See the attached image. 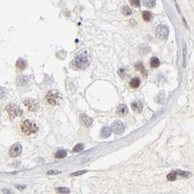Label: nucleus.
I'll return each mask as SVG.
<instances>
[{
    "mask_svg": "<svg viewBox=\"0 0 194 194\" xmlns=\"http://www.w3.org/2000/svg\"><path fill=\"white\" fill-rule=\"evenodd\" d=\"M21 151H23V148H21V144L15 143L11 147V148L9 150V156L11 158H16L21 153Z\"/></svg>",
    "mask_w": 194,
    "mask_h": 194,
    "instance_id": "0eeeda50",
    "label": "nucleus"
},
{
    "mask_svg": "<svg viewBox=\"0 0 194 194\" xmlns=\"http://www.w3.org/2000/svg\"><path fill=\"white\" fill-rule=\"evenodd\" d=\"M56 190L59 193H69L70 192V190L68 188H63V187H59V188H56Z\"/></svg>",
    "mask_w": 194,
    "mask_h": 194,
    "instance_id": "5701e85b",
    "label": "nucleus"
},
{
    "mask_svg": "<svg viewBox=\"0 0 194 194\" xmlns=\"http://www.w3.org/2000/svg\"><path fill=\"white\" fill-rule=\"evenodd\" d=\"M59 172H55V171H48V175H51V174H58Z\"/></svg>",
    "mask_w": 194,
    "mask_h": 194,
    "instance_id": "cd10ccee",
    "label": "nucleus"
},
{
    "mask_svg": "<svg viewBox=\"0 0 194 194\" xmlns=\"http://www.w3.org/2000/svg\"><path fill=\"white\" fill-rule=\"evenodd\" d=\"M112 131L116 133V134H122L124 132L125 129V125L123 123H122L121 121H116L112 123Z\"/></svg>",
    "mask_w": 194,
    "mask_h": 194,
    "instance_id": "423d86ee",
    "label": "nucleus"
},
{
    "mask_svg": "<svg viewBox=\"0 0 194 194\" xmlns=\"http://www.w3.org/2000/svg\"><path fill=\"white\" fill-rule=\"evenodd\" d=\"M140 85H141V80L139 78H133L130 81V86H131L132 88H133V89L139 88Z\"/></svg>",
    "mask_w": 194,
    "mask_h": 194,
    "instance_id": "2eb2a0df",
    "label": "nucleus"
},
{
    "mask_svg": "<svg viewBox=\"0 0 194 194\" xmlns=\"http://www.w3.org/2000/svg\"><path fill=\"white\" fill-rule=\"evenodd\" d=\"M83 149V144L82 143H78L73 149V152H80Z\"/></svg>",
    "mask_w": 194,
    "mask_h": 194,
    "instance_id": "aec40b11",
    "label": "nucleus"
},
{
    "mask_svg": "<svg viewBox=\"0 0 194 194\" xmlns=\"http://www.w3.org/2000/svg\"><path fill=\"white\" fill-rule=\"evenodd\" d=\"M6 110L8 113L9 117L11 119H14L16 116H20L23 115V111H21V109L20 108L19 106H17L15 105H9V106H7Z\"/></svg>",
    "mask_w": 194,
    "mask_h": 194,
    "instance_id": "20e7f679",
    "label": "nucleus"
},
{
    "mask_svg": "<svg viewBox=\"0 0 194 194\" xmlns=\"http://www.w3.org/2000/svg\"><path fill=\"white\" fill-rule=\"evenodd\" d=\"M5 95H6V91L3 88L0 87V98H2Z\"/></svg>",
    "mask_w": 194,
    "mask_h": 194,
    "instance_id": "bb28decb",
    "label": "nucleus"
},
{
    "mask_svg": "<svg viewBox=\"0 0 194 194\" xmlns=\"http://www.w3.org/2000/svg\"><path fill=\"white\" fill-rule=\"evenodd\" d=\"M24 104L27 106V108L30 110V111H37L39 109V105H38V102L35 101L34 99H31V98H27L24 101Z\"/></svg>",
    "mask_w": 194,
    "mask_h": 194,
    "instance_id": "6e6552de",
    "label": "nucleus"
},
{
    "mask_svg": "<svg viewBox=\"0 0 194 194\" xmlns=\"http://www.w3.org/2000/svg\"><path fill=\"white\" fill-rule=\"evenodd\" d=\"M122 12L124 15H131L133 14V11L129 8V6H123L122 9Z\"/></svg>",
    "mask_w": 194,
    "mask_h": 194,
    "instance_id": "6ab92c4d",
    "label": "nucleus"
},
{
    "mask_svg": "<svg viewBox=\"0 0 194 194\" xmlns=\"http://www.w3.org/2000/svg\"><path fill=\"white\" fill-rule=\"evenodd\" d=\"M160 66V61L158 57H152L150 59V66L152 68H157Z\"/></svg>",
    "mask_w": 194,
    "mask_h": 194,
    "instance_id": "dca6fc26",
    "label": "nucleus"
},
{
    "mask_svg": "<svg viewBox=\"0 0 194 194\" xmlns=\"http://www.w3.org/2000/svg\"><path fill=\"white\" fill-rule=\"evenodd\" d=\"M46 101L49 104V105H52V106H56L59 104V101H60V98H61V96L59 94V92L56 90H51L49 91L47 95H46Z\"/></svg>",
    "mask_w": 194,
    "mask_h": 194,
    "instance_id": "7ed1b4c3",
    "label": "nucleus"
},
{
    "mask_svg": "<svg viewBox=\"0 0 194 194\" xmlns=\"http://www.w3.org/2000/svg\"><path fill=\"white\" fill-rule=\"evenodd\" d=\"M85 173H87V171H85V170H83V171H78V172H75V173L72 174L71 175H72V176H78V175H82L85 174Z\"/></svg>",
    "mask_w": 194,
    "mask_h": 194,
    "instance_id": "393cba45",
    "label": "nucleus"
},
{
    "mask_svg": "<svg viewBox=\"0 0 194 194\" xmlns=\"http://www.w3.org/2000/svg\"><path fill=\"white\" fill-rule=\"evenodd\" d=\"M132 109H133L134 112L138 113V114L141 113V111H142V109H143V105H142V103H141V101H134V102H133V103H132Z\"/></svg>",
    "mask_w": 194,
    "mask_h": 194,
    "instance_id": "9d476101",
    "label": "nucleus"
},
{
    "mask_svg": "<svg viewBox=\"0 0 194 194\" xmlns=\"http://www.w3.org/2000/svg\"><path fill=\"white\" fill-rule=\"evenodd\" d=\"M75 66L79 69H85L90 66V59L86 54H81L74 60Z\"/></svg>",
    "mask_w": 194,
    "mask_h": 194,
    "instance_id": "f03ea898",
    "label": "nucleus"
},
{
    "mask_svg": "<svg viewBox=\"0 0 194 194\" xmlns=\"http://www.w3.org/2000/svg\"><path fill=\"white\" fill-rule=\"evenodd\" d=\"M16 66H17V68L20 69V70H24V69L26 68L27 63H26V62H25L24 59L20 58V59H18V61L16 62Z\"/></svg>",
    "mask_w": 194,
    "mask_h": 194,
    "instance_id": "ddd939ff",
    "label": "nucleus"
},
{
    "mask_svg": "<svg viewBox=\"0 0 194 194\" xmlns=\"http://www.w3.org/2000/svg\"><path fill=\"white\" fill-rule=\"evenodd\" d=\"M156 35L159 39H162V40L166 39L169 35L168 27L165 25H158L156 30Z\"/></svg>",
    "mask_w": 194,
    "mask_h": 194,
    "instance_id": "39448f33",
    "label": "nucleus"
},
{
    "mask_svg": "<svg viewBox=\"0 0 194 194\" xmlns=\"http://www.w3.org/2000/svg\"><path fill=\"white\" fill-rule=\"evenodd\" d=\"M66 156H67V152L64 149H59L55 154L56 158H66Z\"/></svg>",
    "mask_w": 194,
    "mask_h": 194,
    "instance_id": "4468645a",
    "label": "nucleus"
},
{
    "mask_svg": "<svg viewBox=\"0 0 194 194\" xmlns=\"http://www.w3.org/2000/svg\"><path fill=\"white\" fill-rule=\"evenodd\" d=\"M142 18L145 21H149L152 19V14L148 11H144L142 13Z\"/></svg>",
    "mask_w": 194,
    "mask_h": 194,
    "instance_id": "a211bd4d",
    "label": "nucleus"
},
{
    "mask_svg": "<svg viewBox=\"0 0 194 194\" xmlns=\"http://www.w3.org/2000/svg\"><path fill=\"white\" fill-rule=\"evenodd\" d=\"M110 134H111V128L107 127V126H105V127L102 128V130H101V136H102L103 138L109 137Z\"/></svg>",
    "mask_w": 194,
    "mask_h": 194,
    "instance_id": "f8f14e48",
    "label": "nucleus"
},
{
    "mask_svg": "<svg viewBox=\"0 0 194 194\" xmlns=\"http://www.w3.org/2000/svg\"><path fill=\"white\" fill-rule=\"evenodd\" d=\"M142 3L145 6L151 8L156 5V0H142Z\"/></svg>",
    "mask_w": 194,
    "mask_h": 194,
    "instance_id": "f3484780",
    "label": "nucleus"
},
{
    "mask_svg": "<svg viewBox=\"0 0 194 194\" xmlns=\"http://www.w3.org/2000/svg\"><path fill=\"white\" fill-rule=\"evenodd\" d=\"M130 3H131V5H132L133 6H134V7H136V8L140 7V6H141L140 0H130Z\"/></svg>",
    "mask_w": 194,
    "mask_h": 194,
    "instance_id": "b1692460",
    "label": "nucleus"
},
{
    "mask_svg": "<svg viewBox=\"0 0 194 194\" xmlns=\"http://www.w3.org/2000/svg\"><path fill=\"white\" fill-rule=\"evenodd\" d=\"M21 130L25 135H31L38 132L39 127L35 123L30 120H25L23 122V123L21 125Z\"/></svg>",
    "mask_w": 194,
    "mask_h": 194,
    "instance_id": "f257e3e1",
    "label": "nucleus"
},
{
    "mask_svg": "<svg viewBox=\"0 0 194 194\" xmlns=\"http://www.w3.org/2000/svg\"><path fill=\"white\" fill-rule=\"evenodd\" d=\"M176 173H178V174L181 175L182 176H183H183H189V175H190V174L186 173V172H182V171H180V170H177V171H176Z\"/></svg>",
    "mask_w": 194,
    "mask_h": 194,
    "instance_id": "a878e982",
    "label": "nucleus"
},
{
    "mask_svg": "<svg viewBox=\"0 0 194 194\" xmlns=\"http://www.w3.org/2000/svg\"><path fill=\"white\" fill-rule=\"evenodd\" d=\"M80 120H81V123H82L85 127H90V126L92 124V122H93L91 118H90L88 116H86L85 114L81 115Z\"/></svg>",
    "mask_w": 194,
    "mask_h": 194,
    "instance_id": "1a4fd4ad",
    "label": "nucleus"
},
{
    "mask_svg": "<svg viewBox=\"0 0 194 194\" xmlns=\"http://www.w3.org/2000/svg\"><path fill=\"white\" fill-rule=\"evenodd\" d=\"M127 113H128L127 106H126L124 104H121V105L118 106V108H117V114L120 115V116H126Z\"/></svg>",
    "mask_w": 194,
    "mask_h": 194,
    "instance_id": "9b49d317",
    "label": "nucleus"
},
{
    "mask_svg": "<svg viewBox=\"0 0 194 194\" xmlns=\"http://www.w3.org/2000/svg\"><path fill=\"white\" fill-rule=\"evenodd\" d=\"M167 179L169 181H175L176 179V172H171V173L167 175Z\"/></svg>",
    "mask_w": 194,
    "mask_h": 194,
    "instance_id": "412c9836",
    "label": "nucleus"
},
{
    "mask_svg": "<svg viewBox=\"0 0 194 194\" xmlns=\"http://www.w3.org/2000/svg\"><path fill=\"white\" fill-rule=\"evenodd\" d=\"M27 81H28L27 77H25V76H21V77L18 79V84H20V85H24V84H26Z\"/></svg>",
    "mask_w": 194,
    "mask_h": 194,
    "instance_id": "4be33fe9",
    "label": "nucleus"
}]
</instances>
